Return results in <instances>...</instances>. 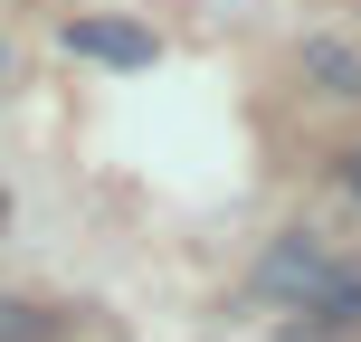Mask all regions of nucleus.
I'll return each mask as SVG.
<instances>
[{"instance_id":"f257e3e1","label":"nucleus","mask_w":361,"mask_h":342,"mask_svg":"<svg viewBox=\"0 0 361 342\" xmlns=\"http://www.w3.org/2000/svg\"><path fill=\"white\" fill-rule=\"evenodd\" d=\"M257 295H276V305H295V314H324V324H361V267H343V257H333L324 238H305V228L267 238Z\"/></svg>"},{"instance_id":"f03ea898","label":"nucleus","mask_w":361,"mask_h":342,"mask_svg":"<svg viewBox=\"0 0 361 342\" xmlns=\"http://www.w3.org/2000/svg\"><path fill=\"white\" fill-rule=\"evenodd\" d=\"M57 38H67V57H95V67H152L162 57L143 19H67Z\"/></svg>"},{"instance_id":"7ed1b4c3","label":"nucleus","mask_w":361,"mask_h":342,"mask_svg":"<svg viewBox=\"0 0 361 342\" xmlns=\"http://www.w3.org/2000/svg\"><path fill=\"white\" fill-rule=\"evenodd\" d=\"M305 76H314L324 95H343V105L361 95V57L343 48V38H305Z\"/></svg>"},{"instance_id":"20e7f679","label":"nucleus","mask_w":361,"mask_h":342,"mask_svg":"<svg viewBox=\"0 0 361 342\" xmlns=\"http://www.w3.org/2000/svg\"><path fill=\"white\" fill-rule=\"evenodd\" d=\"M38 333H48V314H38V305H10V295H0V342H38Z\"/></svg>"},{"instance_id":"39448f33","label":"nucleus","mask_w":361,"mask_h":342,"mask_svg":"<svg viewBox=\"0 0 361 342\" xmlns=\"http://www.w3.org/2000/svg\"><path fill=\"white\" fill-rule=\"evenodd\" d=\"M343 190H352V200H361V152H343Z\"/></svg>"},{"instance_id":"423d86ee","label":"nucleus","mask_w":361,"mask_h":342,"mask_svg":"<svg viewBox=\"0 0 361 342\" xmlns=\"http://www.w3.org/2000/svg\"><path fill=\"white\" fill-rule=\"evenodd\" d=\"M0 219H10V200H0Z\"/></svg>"}]
</instances>
